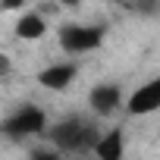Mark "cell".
<instances>
[{
  "instance_id": "6da1fadb",
  "label": "cell",
  "mask_w": 160,
  "mask_h": 160,
  "mask_svg": "<svg viewBox=\"0 0 160 160\" xmlns=\"http://www.w3.org/2000/svg\"><path fill=\"white\" fill-rule=\"evenodd\" d=\"M44 138L50 141L47 148H53L57 154L85 157V154H91L94 141L101 138V129H98V126H94L91 119H85L82 113H72V116H63L60 122L47 126Z\"/></svg>"
},
{
  "instance_id": "7a4b0ae2",
  "label": "cell",
  "mask_w": 160,
  "mask_h": 160,
  "mask_svg": "<svg viewBox=\"0 0 160 160\" xmlns=\"http://www.w3.org/2000/svg\"><path fill=\"white\" fill-rule=\"evenodd\" d=\"M110 28L104 22H66L57 28V41H60V50H66L69 57H85V53H94L98 47H104Z\"/></svg>"
},
{
  "instance_id": "3957f363",
  "label": "cell",
  "mask_w": 160,
  "mask_h": 160,
  "mask_svg": "<svg viewBox=\"0 0 160 160\" xmlns=\"http://www.w3.org/2000/svg\"><path fill=\"white\" fill-rule=\"evenodd\" d=\"M47 113L38 104H22L19 110H13L3 122H0V135H7L13 141H28V138H44L47 132Z\"/></svg>"
},
{
  "instance_id": "277c9868",
  "label": "cell",
  "mask_w": 160,
  "mask_h": 160,
  "mask_svg": "<svg viewBox=\"0 0 160 160\" xmlns=\"http://www.w3.org/2000/svg\"><path fill=\"white\" fill-rule=\"evenodd\" d=\"M122 85L119 82H98L88 91V110L94 116H113L122 110Z\"/></svg>"
},
{
  "instance_id": "5b68a950",
  "label": "cell",
  "mask_w": 160,
  "mask_h": 160,
  "mask_svg": "<svg viewBox=\"0 0 160 160\" xmlns=\"http://www.w3.org/2000/svg\"><path fill=\"white\" fill-rule=\"evenodd\" d=\"M122 110L129 116H151L160 110V78H148L144 85H138L126 101H122Z\"/></svg>"
},
{
  "instance_id": "8992f818",
  "label": "cell",
  "mask_w": 160,
  "mask_h": 160,
  "mask_svg": "<svg viewBox=\"0 0 160 160\" xmlns=\"http://www.w3.org/2000/svg\"><path fill=\"white\" fill-rule=\"evenodd\" d=\"M78 78V66L72 63V60H63V63H50V66H44V69H38L35 72V82L44 88V91H66L72 82Z\"/></svg>"
},
{
  "instance_id": "52a82bcc",
  "label": "cell",
  "mask_w": 160,
  "mask_h": 160,
  "mask_svg": "<svg viewBox=\"0 0 160 160\" xmlns=\"http://www.w3.org/2000/svg\"><path fill=\"white\" fill-rule=\"evenodd\" d=\"M91 160H126V129L110 126L91 148Z\"/></svg>"
},
{
  "instance_id": "ba28073f",
  "label": "cell",
  "mask_w": 160,
  "mask_h": 160,
  "mask_svg": "<svg viewBox=\"0 0 160 160\" xmlns=\"http://www.w3.org/2000/svg\"><path fill=\"white\" fill-rule=\"evenodd\" d=\"M13 35H16L19 41H25V44H35V41H41V38L47 35V19H44L38 10H25V13L16 16Z\"/></svg>"
},
{
  "instance_id": "9c48e42d",
  "label": "cell",
  "mask_w": 160,
  "mask_h": 160,
  "mask_svg": "<svg viewBox=\"0 0 160 160\" xmlns=\"http://www.w3.org/2000/svg\"><path fill=\"white\" fill-rule=\"evenodd\" d=\"M32 10V0H0V13H25Z\"/></svg>"
},
{
  "instance_id": "30bf717a",
  "label": "cell",
  "mask_w": 160,
  "mask_h": 160,
  "mask_svg": "<svg viewBox=\"0 0 160 160\" xmlns=\"http://www.w3.org/2000/svg\"><path fill=\"white\" fill-rule=\"evenodd\" d=\"M28 160H63V154H57L53 148H38Z\"/></svg>"
},
{
  "instance_id": "8fae6325",
  "label": "cell",
  "mask_w": 160,
  "mask_h": 160,
  "mask_svg": "<svg viewBox=\"0 0 160 160\" xmlns=\"http://www.w3.org/2000/svg\"><path fill=\"white\" fill-rule=\"evenodd\" d=\"M10 69H13L10 57H3V53H0V75H10Z\"/></svg>"
},
{
  "instance_id": "7c38bea8",
  "label": "cell",
  "mask_w": 160,
  "mask_h": 160,
  "mask_svg": "<svg viewBox=\"0 0 160 160\" xmlns=\"http://www.w3.org/2000/svg\"><path fill=\"white\" fill-rule=\"evenodd\" d=\"M57 3H60V7H66V10H75V7H82L85 0H57Z\"/></svg>"
},
{
  "instance_id": "4fadbf2b",
  "label": "cell",
  "mask_w": 160,
  "mask_h": 160,
  "mask_svg": "<svg viewBox=\"0 0 160 160\" xmlns=\"http://www.w3.org/2000/svg\"><path fill=\"white\" fill-rule=\"evenodd\" d=\"M72 160H91V157H88V154H85V157H72Z\"/></svg>"
}]
</instances>
